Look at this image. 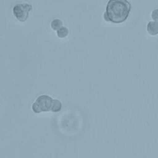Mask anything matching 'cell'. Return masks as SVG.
<instances>
[{"label":"cell","instance_id":"cell-1","mask_svg":"<svg viewBox=\"0 0 158 158\" xmlns=\"http://www.w3.org/2000/svg\"><path fill=\"white\" fill-rule=\"evenodd\" d=\"M131 5L128 0H109L104 18L114 23H120L125 21L130 12Z\"/></svg>","mask_w":158,"mask_h":158},{"label":"cell","instance_id":"cell-2","mask_svg":"<svg viewBox=\"0 0 158 158\" xmlns=\"http://www.w3.org/2000/svg\"><path fill=\"white\" fill-rule=\"evenodd\" d=\"M53 99L47 94H41L36 98L31 104V109L35 113L51 110Z\"/></svg>","mask_w":158,"mask_h":158},{"label":"cell","instance_id":"cell-3","mask_svg":"<svg viewBox=\"0 0 158 158\" xmlns=\"http://www.w3.org/2000/svg\"><path fill=\"white\" fill-rule=\"evenodd\" d=\"M32 9V5L28 2H19L12 7V14L14 17L19 22H25Z\"/></svg>","mask_w":158,"mask_h":158},{"label":"cell","instance_id":"cell-4","mask_svg":"<svg viewBox=\"0 0 158 158\" xmlns=\"http://www.w3.org/2000/svg\"><path fill=\"white\" fill-rule=\"evenodd\" d=\"M147 30L151 35H157L158 33V22L149 21L147 24Z\"/></svg>","mask_w":158,"mask_h":158},{"label":"cell","instance_id":"cell-5","mask_svg":"<svg viewBox=\"0 0 158 158\" xmlns=\"http://www.w3.org/2000/svg\"><path fill=\"white\" fill-rule=\"evenodd\" d=\"M61 27H62V22L59 19H54L51 22V27L54 30H57Z\"/></svg>","mask_w":158,"mask_h":158},{"label":"cell","instance_id":"cell-6","mask_svg":"<svg viewBox=\"0 0 158 158\" xmlns=\"http://www.w3.org/2000/svg\"><path fill=\"white\" fill-rule=\"evenodd\" d=\"M56 33L57 36L60 38H64L69 33V29L67 27L65 26L61 27L57 30H56Z\"/></svg>","mask_w":158,"mask_h":158},{"label":"cell","instance_id":"cell-7","mask_svg":"<svg viewBox=\"0 0 158 158\" xmlns=\"http://www.w3.org/2000/svg\"><path fill=\"white\" fill-rule=\"evenodd\" d=\"M61 107H62V104H61L60 101L59 100H58V99H53L51 110H52L53 112L59 111V110H60Z\"/></svg>","mask_w":158,"mask_h":158},{"label":"cell","instance_id":"cell-8","mask_svg":"<svg viewBox=\"0 0 158 158\" xmlns=\"http://www.w3.org/2000/svg\"><path fill=\"white\" fill-rule=\"evenodd\" d=\"M151 17L154 21L158 22V8L154 9L151 13Z\"/></svg>","mask_w":158,"mask_h":158}]
</instances>
